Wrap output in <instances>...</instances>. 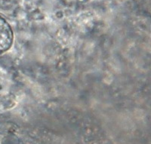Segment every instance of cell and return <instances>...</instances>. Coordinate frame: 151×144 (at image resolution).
I'll return each instance as SVG.
<instances>
[{
    "label": "cell",
    "instance_id": "6da1fadb",
    "mask_svg": "<svg viewBox=\"0 0 151 144\" xmlns=\"http://www.w3.org/2000/svg\"><path fill=\"white\" fill-rule=\"evenodd\" d=\"M13 43V32L9 23L0 16V56L7 52Z\"/></svg>",
    "mask_w": 151,
    "mask_h": 144
}]
</instances>
